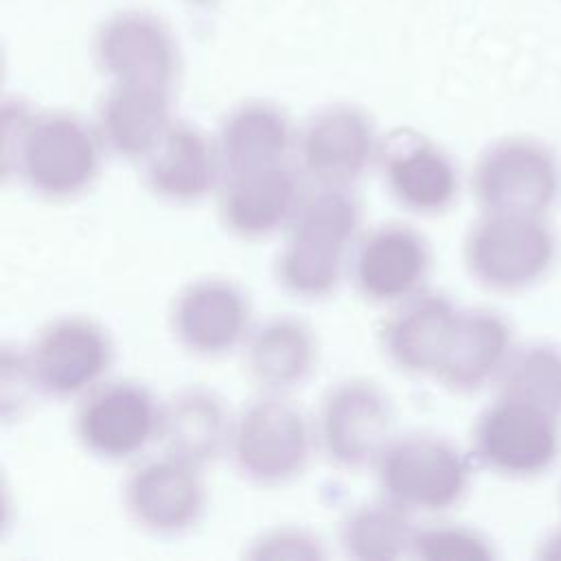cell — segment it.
<instances>
[{"label": "cell", "instance_id": "obj_1", "mask_svg": "<svg viewBox=\"0 0 561 561\" xmlns=\"http://www.w3.org/2000/svg\"><path fill=\"white\" fill-rule=\"evenodd\" d=\"M99 142V134L75 114H33L22 101L2 107L4 173L13 164L24 184L44 197H72L88 188L101 162Z\"/></svg>", "mask_w": 561, "mask_h": 561}, {"label": "cell", "instance_id": "obj_2", "mask_svg": "<svg viewBox=\"0 0 561 561\" xmlns=\"http://www.w3.org/2000/svg\"><path fill=\"white\" fill-rule=\"evenodd\" d=\"M289 221V237L276 261L278 283L298 298L329 296L359 226L357 199L346 186L320 184L300 197Z\"/></svg>", "mask_w": 561, "mask_h": 561}, {"label": "cell", "instance_id": "obj_3", "mask_svg": "<svg viewBox=\"0 0 561 561\" xmlns=\"http://www.w3.org/2000/svg\"><path fill=\"white\" fill-rule=\"evenodd\" d=\"M465 265L486 289L519 291L554 263L557 241L541 215L484 213L467 232Z\"/></svg>", "mask_w": 561, "mask_h": 561}, {"label": "cell", "instance_id": "obj_4", "mask_svg": "<svg viewBox=\"0 0 561 561\" xmlns=\"http://www.w3.org/2000/svg\"><path fill=\"white\" fill-rule=\"evenodd\" d=\"M228 447L245 480L276 486L302 473L311 454V430L294 403L267 392L239 412Z\"/></svg>", "mask_w": 561, "mask_h": 561}, {"label": "cell", "instance_id": "obj_5", "mask_svg": "<svg viewBox=\"0 0 561 561\" xmlns=\"http://www.w3.org/2000/svg\"><path fill=\"white\" fill-rule=\"evenodd\" d=\"M471 191L484 213L543 217L561 191L559 162L535 138H502L478 156Z\"/></svg>", "mask_w": 561, "mask_h": 561}, {"label": "cell", "instance_id": "obj_6", "mask_svg": "<svg viewBox=\"0 0 561 561\" xmlns=\"http://www.w3.org/2000/svg\"><path fill=\"white\" fill-rule=\"evenodd\" d=\"M375 465L383 495L408 511L449 508L469 484V465L460 449L432 434L390 440Z\"/></svg>", "mask_w": 561, "mask_h": 561}, {"label": "cell", "instance_id": "obj_7", "mask_svg": "<svg viewBox=\"0 0 561 561\" xmlns=\"http://www.w3.org/2000/svg\"><path fill=\"white\" fill-rule=\"evenodd\" d=\"M471 445L478 462L500 476H539L559 454V416L497 394L476 419Z\"/></svg>", "mask_w": 561, "mask_h": 561}, {"label": "cell", "instance_id": "obj_8", "mask_svg": "<svg viewBox=\"0 0 561 561\" xmlns=\"http://www.w3.org/2000/svg\"><path fill=\"white\" fill-rule=\"evenodd\" d=\"M394 412L390 399L370 381L335 383L318 412V438L324 456L344 469L377 462L390 443Z\"/></svg>", "mask_w": 561, "mask_h": 561}, {"label": "cell", "instance_id": "obj_9", "mask_svg": "<svg viewBox=\"0 0 561 561\" xmlns=\"http://www.w3.org/2000/svg\"><path fill=\"white\" fill-rule=\"evenodd\" d=\"M35 390L64 399L94 386L112 364L110 335L88 318L48 322L26 353Z\"/></svg>", "mask_w": 561, "mask_h": 561}, {"label": "cell", "instance_id": "obj_10", "mask_svg": "<svg viewBox=\"0 0 561 561\" xmlns=\"http://www.w3.org/2000/svg\"><path fill=\"white\" fill-rule=\"evenodd\" d=\"M160 405L136 381H107L88 392L75 414L79 443L96 458L136 456L158 434Z\"/></svg>", "mask_w": 561, "mask_h": 561}, {"label": "cell", "instance_id": "obj_11", "mask_svg": "<svg viewBox=\"0 0 561 561\" xmlns=\"http://www.w3.org/2000/svg\"><path fill=\"white\" fill-rule=\"evenodd\" d=\"M94 57L112 83L171 90L178 46L169 26L147 11H118L96 31Z\"/></svg>", "mask_w": 561, "mask_h": 561}, {"label": "cell", "instance_id": "obj_12", "mask_svg": "<svg viewBox=\"0 0 561 561\" xmlns=\"http://www.w3.org/2000/svg\"><path fill=\"white\" fill-rule=\"evenodd\" d=\"M199 467L164 454L131 469L123 502L131 522L153 535H178L197 524L206 491Z\"/></svg>", "mask_w": 561, "mask_h": 561}, {"label": "cell", "instance_id": "obj_13", "mask_svg": "<svg viewBox=\"0 0 561 561\" xmlns=\"http://www.w3.org/2000/svg\"><path fill=\"white\" fill-rule=\"evenodd\" d=\"M379 151L370 116L348 103L313 112L298 136L302 171L318 184L348 186Z\"/></svg>", "mask_w": 561, "mask_h": 561}, {"label": "cell", "instance_id": "obj_14", "mask_svg": "<svg viewBox=\"0 0 561 561\" xmlns=\"http://www.w3.org/2000/svg\"><path fill=\"white\" fill-rule=\"evenodd\" d=\"M379 162L392 197L412 213H440L458 193L451 158L414 129H394L379 142Z\"/></svg>", "mask_w": 561, "mask_h": 561}, {"label": "cell", "instance_id": "obj_15", "mask_svg": "<svg viewBox=\"0 0 561 561\" xmlns=\"http://www.w3.org/2000/svg\"><path fill=\"white\" fill-rule=\"evenodd\" d=\"M250 305L243 291L226 278H202L186 285L171 311L178 342L204 357L232 351L245 335Z\"/></svg>", "mask_w": 561, "mask_h": 561}, {"label": "cell", "instance_id": "obj_16", "mask_svg": "<svg viewBox=\"0 0 561 561\" xmlns=\"http://www.w3.org/2000/svg\"><path fill=\"white\" fill-rule=\"evenodd\" d=\"M427 267V241L405 224L377 226L353 254L355 287L375 302L405 300L416 294Z\"/></svg>", "mask_w": 561, "mask_h": 561}, {"label": "cell", "instance_id": "obj_17", "mask_svg": "<svg viewBox=\"0 0 561 561\" xmlns=\"http://www.w3.org/2000/svg\"><path fill=\"white\" fill-rule=\"evenodd\" d=\"M300 197L298 175L283 160L226 175L219 213L230 232L243 239H259L291 219Z\"/></svg>", "mask_w": 561, "mask_h": 561}, {"label": "cell", "instance_id": "obj_18", "mask_svg": "<svg viewBox=\"0 0 561 561\" xmlns=\"http://www.w3.org/2000/svg\"><path fill=\"white\" fill-rule=\"evenodd\" d=\"M458 316L460 309H456L447 296L416 291L386 320L381 329L383 353L403 373L434 377L454 335Z\"/></svg>", "mask_w": 561, "mask_h": 561}, {"label": "cell", "instance_id": "obj_19", "mask_svg": "<svg viewBox=\"0 0 561 561\" xmlns=\"http://www.w3.org/2000/svg\"><path fill=\"white\" fill-rule=\"evenodd\" d=\"M171 125L169 90L153 85L112 83L96 116L101 142L127 160L147 158Z\"/></svg>", "mask_w": 561, "mask_h": 561}, {"label": "cell", "instance_id": "obj_20", "mask_svg": "<svg viewBox=\"0 0 561 561\" xmlns=\"http://www.w3.org/2000/svg\"><path fill=\"white\" fill-rule=\"evenodd\" d=\"M511 351V327L500 313L460 311L434 377L454 392H473L502 373Z\"/></svg>", "mask_w": 561, "mask_h": 561}, {"label": "cell", "instance_id": "obj_21", "mask_svg": "<svg viewBox=\"0 0 561 561\" xmlns=\"http://www.w3.org/2000/svg\"><path fill=\"white\" fill-rule=\"evenodd\" d=\"M219 169L217 145L197 127L173 121L158 147L145 158V182L158 197L186 204L210 193Z\"/></svg>", "mask_w": 561, "mask_h": 561}, {"label": "cell", "instance_id": "obj_22", "mask_svg": "<svg viewBox=\"0 0 561 561\" xmlns=\"http://www.w3.org/2000/svg\"><path fill=\"white\" fill-rule=\"evenodd\" d=\"M230 416L221 397L208 388H184L160 405L158 438L167 454L202 467L230 440Z\"/></svg>", "mask_w": 561, "mask_h": 561}, {"label": "cell", "instance_id": "obj_23", "mask_svg": "<svg viewBox=\"0 0 561 561\" xmlns=\"http://www.w3.org/2000/svg\"><path fill=\"white\" fill-rule=\"evenodd\" d=\"M318 357L311 329L296 318L265 320L250 335L245 368L250 379L265 392H285L309 379Z\"/></svg>", "mask_w": 561, "mask_h": 561}, {"label": "cell", "instance_id": "obj_24", "mask_svg": "<svg viewBox=\"0 0 561 561\" xmlns=\"http://www.w3.org/2000/svg\"><path fill=\"white\" fill-rule=\"evenodd\" d=\"M291 145V125L280 107L245 101L219 125L217 153L226 175L283 162Z\"/></svg>", "mask_w": 561, "mask_h": 561}, {"label": "cell", "instance_id": "obj_25", "mask_svg": "<svg viewBox=\"0 0 561 561\" xmlns=\"http://www.w3.org/2000/svg\"><path fill=\"white\" fill-rule=\"evenodd\" d=\"M410 511L390 502L362 504L340 526V543L346 557L362 561L399 559L412 550L414 526Z\"/></svg>", "mask_w": 561, "mask_h": 561}, {"label": "cell", "instance_id": "obj_26", "mask_svg": "<svg viewBox=\"0 0 561 561\" xmlns=\"http://www.w3.org/2000/svg\"><path fill=\"white\" fill-rule=\"evenodd\" d=\"M500 394L533 403L561 419V348L530 342L511 351L497 375Z\"/></svg>", "mask_w": 561, "mask_h": 561}, {"label": "cell", "instance_id": "obj_27", "mask_svg": "<svg viewBox=\"0 0 561 561\" xmlns=\"http://www.w3.org/2000/svg\"><path fill=\"white\" fill-rule=\"evenodd\" d=\"M412 557L419 559H493L491 543L476 530L462 526H427L414 530Z\"/></svg>", "mask_w": 561, "mask_h": 561}, {"label": "cell", "instance_id": "obj_28", "mask_svg": "<svg viewBox=\"0 0 561 561\" xmlns=\"http://www.w3.org/2000/svg\"><path fill=\"white\" fill-rule=\"evenodd\" d=\"M252 559H318L324 557L320 541L296 528H276L252 541L248 550Z\"/></svg>", "mask_w": 561, "mask_h": 561}, {"label": "cell", "instance_id": "obj_29", "mask_svg": "<svg viewBox=\"0 0 561 561\" xmlns=\"http://www.w3.org/2000/svg\"><path fill=\"white\" fill-rule=\"evenodd\" d=\"M539 559H561V528L552 530L543 541L537 552Z\"/></svg>", "mask_w": 561, "mask_h": 561}]
</instances>
